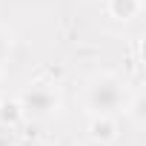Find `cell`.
<instances>
[{"label":"cell","instance_id":"6da1fadb","mask_svg":"<svg viewBox=\"0 0 146 146\" xmlns=\"http://www.w3.org/2000/svg\"><path fill=\"white\" fill-rule=\"evenodd\" d=\"M86 106L95 115H115L126 106V89L123 80L115 75H95L86 86Z\"/></svg>","mask_w":146,"mask_h":146},{"label":"cell","instance_id":"7a4b0ae2","mask_svg":"<svg viewBox=\"0 0 146 146\" xmlns=\"http://www.w3.org/2000/svg\"><path fill=\"white\" fill-rule=\"evenodd\" d=\"M17 100H20L26 117H49V115H54L57 106H60L57 92H54L49 83H32Z\"/></svg>","mask_w":146,"mask_h":146},{"label":"cell","instance_id":"3957f363","mask_svg":"<svg viewBox=\"0 0 146 146\" xmlns=\"http://www.w3.org/2000/svg\"><path fill=\"white\" fill-rule=\"evenodd\" d=\"M89 137L95 143H112L117 137V123L112 115H95L89 123Z\"/></svg>","mask_w":146,"mask_h":146},{"label":"cell","instance_id":"277c9868","mask_svg":"<svg viewBox=\"0 0 146 146\" xmlns=\"http://www.w3.org/2000/svg\"><path fill=\"white\" fill-rule=\"evenodd\" d=\"M23 117H26V112H23L17 98H0V126L15 129L23 123Z\"/></svg>","mask_w":146,"mask_h":146},{"label":"cell","instance_id":"5b68a950","mask_svg":"<svg viewBox=\"0 0 146 146\" xmlns=\"http://www.w3.org/2000/svg\"><path fill=\"white\" fill-rule=\"evenodd\" d=\"M109 15L115 20H132L140 15V0H109Z\"/></svg>","mask_w":146,"mask_h":146},{"label":"cell","instance_id":"8992f818","mask_svg":"<svg viewBox=\"0 0 146 146\" xmlns=\"http://www.w3.org/2000/svg\"><path fill=\"white\" fill-rule=\"evenodd\" d=\"M6 54H9V37L6 32H0V60H6Z\"/></svg>","mask_w":146,"mask_h":146}]
</instances>
